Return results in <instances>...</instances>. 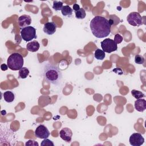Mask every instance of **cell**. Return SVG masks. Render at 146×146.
I'll list each match as a JSON object with an SVG mask.
<instances>
[{
	"instance_id": "obj_27",
	"label": "cell",
	"mask_w": 146,
	"mask_h": 146,
	"mask_svg": "<svg viewBox=\"0 0 146 146\" xmlns=\"http://www.w3.org/2000/svg\"><path fill=\"white\" fill-rule=\"evenodd\" d=\"M1 114L2 115H5L6 114V111L5 110H2L1 111Z\"/></svg>"
},
{
	"instance_id": "obj_6",
	"label": "cell",
	"mask_w": 146,
	"mask_h": 146,
	"mask_svg": "<svg viewBox=\"0 0 146 146\" xmlns=\"http://www.w3.org/2000/svg\"><path fill=\"white\" fill-rule=\"evenodd\" d=\"M127 21L132 26H140L143 24L142 17L137 12L130 13L127 16Z\"/></svg>"
},
{
	"instance_id": "obj_26",
	"label": "cell",
	"mask_w": 146,
	"mask_h": 146,
	"mask_svg": "<svg viewBox=\"0 0 146 146\" xmlns=\"http://www.w3.org/2000/svg\"><path fill=\"white\" fill-rule=\"evenodd\" d=\"M79 9H80V6H79V5L78 4H77V3L74 4V5H73V10H74V11H78Z\"/></svg>"
},
{
	"instance_id": "obj_25",
	"label": "cell",
	"mask_w": 146,
	"mask_h": 146,
	"mask_svg": "<svg viewBox=\"0 0 146 146\" xmlns=\"http://www.w3.org/2000/svg\"><path fill=\"white\" fill-rule=\"evenodd\" d=\"M8 66H7V64H5V63H3V64H2L1 65V70H2V71H6L7 69H8Z\"/></svg>"
},
{
	"instance_id": "obj_15",
	"label": "cell",
	"mask_w": 146,
	"mask_h": 146,
	"mask_svg": "<svg viewBox=\"0 0 146 146\" xmlns=\"http://www.w3.org/2000/svg\"><path fill=\"white\" fill-rule=\"evenodd\" d=\"M72 11H73V10L70 7V6L68 5L63 6L61 10V13L62 15L64 17H70L72 14Z\"/></svg>"
},
{
	"instance_id": "obj_18",
	"label": "cell",
	"mask_w": 146,
	"mask_h": 146,
	"mask_svg": "<svg viewBox=\"0 0 146 146\" xmlns=\"http://www.w3.org/2000/svg\"><path fill=\"white\" fill-rule=\"evenodd\" d=\"M75 17L79 19H84L86 16V11L83 8H80V9L78 10V11H75Z\"/></svg>"
},
{
	"instance_id": "obj_14",
	"label": "cell",
	"mask_w": 146,
	"mask_h": 146,
	"mask_svg": "<svg viewBox=\"0 0 146 146\" xmlns=\"http://www.w3.org/2000/svg\"><path fill=\"white\" fill-rule=\"evenodd\" d=\"M3 99L7 103H11L15 99V95L11 91H7L3 93Z\"/></svg>"
},
{
	"instance_id": "obj_11",
	"label": "cell",
	"mask_w": 146,
	"mask_h": 146,
	"mask_svg": "<svg viewBox=\"0 0 146 146\" xmlns=\"http://www.w3.org/2000/svg\"><path fill=\"white\" fill-rule=\"evenodd\" d=\"M18 22L19 26L24 28L25 27L29 26L31 23V18L30 16L28 15H22L19 17Z\"/></svg>"
},
{
	"instance_id": "obj_5",
	"label": "cell",
	"mask_w": 146,
	"mask_h": 146,
	"mask_svg": "<svg viewBox=\"0 0 146 146\" xmlns=\"http://www.w3.org/2000/svg\"><path fill=\"white\" fill-rule=\"evenodd\" d=\"M102 50L107 53L115 51L117 49V44L110 38H106L100 42Z\"/></svg>"
},
{
	"instance_id": "obj_9",
	"label": "cell",
	"mask_w": 146,
	"mask_h": 146,
	"mask_svg": "<svg viewBox=\"0 0 146 146\" xmlns=\"http://www.w3.org/2000/svg\"><path fill=\"white\" fill-rule=\"evenodd\" d=\"M60 137L62 140L66 142H70L72 136V131L67 127L62 128L59 132Z\"/></svg>"
},
{
	"instance_id": "obj_22",
	"label": "cell",
	"mask_w": 146,
	"mask_h": 146,
	"mask_svg": "<svg viewBox=\"0 0 146 146\" xmlns=\"http://www.w3.org/2000/svg\"><path fill=\"white\" fill-rule=\"evenodd\" d=\"M41 145L42 146H54V144L51 140L47 138V139H44L41 142Z\"/></svg>"
},
{
	"instance_id": "obj_17",
	"label": "cell",
	"mask_w": 146,
	"mask_h": 146,
	"mask_svg": "<svg viewBox=\"0 0 146 146\" xmlns=\"http://www.w3.org/2000/svg\"><path fill=\"white\" fill-rule=\"evenodd\" d=\"M29 74V70L27 67H23L19 70V77L21 79H25Z\"/></svg>"
},
{
	"instance_id": "obj_19",
	"label": "cell",
	"mask_w": 146,
	"mask_h": 146,
	"mask_svg": "<svg viewBox=\"0 0 146 146\" xmlns=\"http://www.w3.org/2000/svg\"><path fill=\"white\" fill-rule=\"evenodd\" d=\"M131 94L136 99H141V98H144L145 96V95L141 91L136 90H132L131 91Z\"/></svg>"
},
{
	"instance_id": "obj_3",
	"label": "cell",
	"mask_w": 146,
	"mask_h": 146,
	"mask_svg": "<svg viewBox=\"0 0 146 146\" xmlns=\"http://www.w3.org/2000/svg\"><path fill=\"white\" fill-rule=\"evenodd\" d=\"M24 60L23 56L19 53L14 52L7 58V64L8 67L13 71L19 70L23 67Z\"/></svg>"
},
{
	"instance_id": "obj_13",
	"label": "cell",
	"mask_w": 146,
	"mask_h": 146,
	"mask_svg": "<svg viewBox=\"0 0 146 146\" xmlns=\"http://www.w3.org/2000/svg\"><path fill=\"white\" fill-rule=\"evenodd\" d=\"M40 47V44L38 42L35 40L29 42L26 45V48L29 51L36 52Z\"/></svg>"
},
{
	"instance_id": "obj_1",
	"label": "cell",
	"mask_w": 146,
	"mask_h": 146,
	"mask_svg": "<svg viewBox=\"0 0 146 146\" xmlns=\"http://www.w3.org/2000/svg\"><path fill=\"white\" fill-rule=\"evenodd\" d=\"M111 26L107 19L99 15L95 16L90 24L92 34L98 38L108 36L111 33Z\"/></svg>"
},
{
	"instance_id": "obj_2",
	"label": "cell",
	"mask_w": 146,
	"mask_h": 146,
	"mask_svg": "<svg viewBox=\"0 0 146 146\" xmlns=\"http://www.w3.org/2000/svg\"><path fill=\"white\" fill-rule=\"evenodd\" d=\"M43 75L44 79L54 85H59L62 79V73L59 68L53 64L47 63L43 70Z\"/></svg>"
},
{
	"instance_id": "obj_7",
	"label": "cell",
	"mask_w": 146,
	"mask_h": 146,
	"mask_svg": "<svg viewBox=\"0 0 146 146\" xmlns=\"http://www.w3.org/2000/svg\"><path fill=\"white\" fill-rule=\"evenodd\" d=\"M35 135L38 138L44 139L49 137L50 132L45 125L40 124L35 129Z\"/></svg>"
},
{
	"instance_id": "obj_4",
	"label": "cell",
	"mask_w": 146,
	"mask_h": 146,
	"mask_svg": "<svg viewBox=\"0 0 146 146\" xmlns=\"http://www.w3.org/2000/svg\"><path fill=\"white\" fill-rule=\"evenodd\" d=\"M21 35L25 41H31L36 38V29L34 27L30 26L22 28L21 31Z\"/></svg>"
},
{
	"instance_id": "obj_24",
	"label": "cell",
	"mask_w": 146,
	"mask_h": 146,
	"mask_svg": "<svg viewBox=\"0 0 146 146\" xmlns=\"http://www.w3.org/2000/svg\"><path fill=\"white\" fill-rule=\"evenodd\" d=\"M26 146H38L39 144L38 142H36L34 140H29L25 144Z\"/></svg>"
},
{
	"instance_id": "obj_10",
	"label": "cell",
	"mask_w": 146,
	"mask_h": 146,
	"mask_svg": "<svg viewBox=\"0 0 146 146\" xmlns=\"http://www.w3.org/2000/svg\"><path fill=\"white\" fill-rule=\"evenodd\" d=\"M57 26L53 22H48L44 25L43 31V32L49 35H52L55 33L56 30Z\"/></svg>"
},
{
	"instance_id": "obj_12",
	"label": "cell",
	"mask_w": 146,
	"mask_h": 146,
	"mask_svg": "<svg viewBox=\"0 0 146 146\" xmlns=\"http://www.w3.org/2000/svg\"><path fill=\"white\" fill-rule=\"evenodd\" d=\"M135 108L140 112H143L146 109V101L143 99H136L135 102Z\"/></svg>"
},
{
	"instance_id": "obj_20",
	"label": "cell",
	"mask_w": 146,
	"mask_h": 146,
	"mask_svg": "<svg viewBox=\"0 0 146 146\" xmlns=\"http://www.w3.org/2000/svg\"><path fill=\"white\" fill-rule=\"evenodd\" d=\"M63 2L61 1H55L53 2L52 9L55 11H60L63 7Z\"/></svg>"
},
{
	"instance_id": "obj_16",
	"label": "cell",
	"mask_w": 146,
	"mask_h": 146,
	"mask_svg": "<svg viewBox=\"0 0 146 146\" xmlns=\"http://www.w3.org/2000/svg\"><path fill=\"white\" fill-rule=\"evenodd\" d=\"M106 56V54H105V52H104L102 50H100L99 48H97L95 51V53H94V57L98 59V60H103L104 59Z\"/></svg>"
},
{
	"instance_id": "obj_8",
	"label": "cell",
	"mask_w": 146,
	"mask_h": 146,
	"mask_svg": "<svg viewBox=\"0 0 146 146\" xmlns=\"http://www.w3.org/2000/svg\"><path fill=\"white\" fill-rule=\"evenodd\" d=\"M129 142L132 146H140L143 144L144 139L141 134L139 133H134L130 136Z\"/></svg>"
},
{
	"instance_id": "obj_23",
	"label": "cell",
	"mask_w": 146,
	"mask_h": 146,
	"mask_svg": "<svg viewBox=\"0 0 146 146\" xmlns=\"http://www.w3.org/2000/svg\"><path fill=\"white\" fill-rule=\"evenodd\" d=\"M113 40L117 44H119V43H121V42L123 41V37L120 34H115V35L114 36V40Z\"/></svg>"
},
{
	"instance_id": "obj_21",
	"label": "cell",
	"mask_w": 146,
	"mask_h": 146,
	"mask_svg": "<svg viewBox=\"0 0 146 146\" xmlns=\"http://www.w3.org/2000/svg\"><path fill=\"white\" fill-rule=\"evenodd\" d=\"M144 58L140 55H136L135 56V62L138 64H142L144 62Z\"/></svg>"
}]
</instances>
